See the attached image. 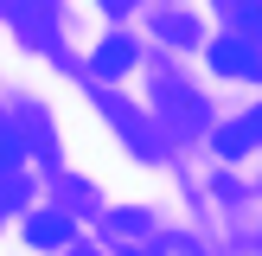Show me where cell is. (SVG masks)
Here are the masks:
<instances>
[{"label": "cell", "instance_id": "6da1fadb", "mask_svg": "<svg viewBox=\"0 0 262 256\" xmlns=\"http://www.w3.org/2000/svg\"><path fill=\"white\" fill-rule=\"evenodd\" d=\"M154 109H160L166 128H179V135H199V128L211 122L205 96H199L192 83H179V77H160V83H154Z\"/></svg>", "mask_w": 262, "mask_h": 256}, {"label": "cell", "instance_id": "7a4b0ae2", "mask_svg": "<svg viewBox=\"0 0 262 256\" xmlns=\"http://www.w3.org/2000/svg\"><path fill=\"white\" fill-rule=\"evenodd\" d=\"M211 71L217 77H262V51L250 38H211Z\"/></svg>", "mask_w": 262, "mask_h": 256}, {"label": "cell", "instance_id": "3957f363", "mask_svg": "<svg viewBox=\"0 0 262 256\" xmlns=\"http://www.w3.org/2000/svg\"><path fill=\"white\" fill-rule=\"evenodd\" d=\"M71 218L58 211V205H45V211H26V243H32V250H64V243H71Z\"/></svg>", "mask_w": 262, "mask_h": 256}, {"label": "cell", "instance_id": "277c9868", "mask_svg": "<svg viewBox=\"0 0 262 256\" xmlns=\"http://www.w3.org/2000/svg\"><path fill=\"white\" fill-rule=\"evenodd\" d=\"M250 147H262V109L237 115L230 128H217V154H224V160H237V154H250Z\"/></svg>", "mask_w": 262, "mask_h": 256}, {"label": "cell", "instance_id": "5b68a950", "mask_svg": "<svg viewBox=\"0 0 262 256\" xmlns=\"http://www.w3.org/2000/svg\"><path fill=\"white\" fill-rule=\"evenodd\" d=\"M128 64H135V45H128V38H109V45L96 51V77H115V71H128Z\"/></svg>", "mask_w": 262, "mask_h": 256}, {"label": "cell", "instance_id": "8992f818", "mask_svg": "<svg viewBox=\"0 0 262 256\" xmlns=\"http://www.w3.org/2000/svg\"><path fill=\"white\" fill-rule=\"evenodd\" d=\"M26 199H32V186H26L19 173H0V211H19Z\"/></svg>", "mask_w": 262, "mask_h": 256}, {"label": "cell", "instance_id": "52a82bcc", "mask_svg": "<svg viewBox=\"0 0 262 256\" xmlns=\"http://www.w3.org/2000/svg\"><path fill=\"white\" fill-rule=\"evenodd\" d=\"M160 32L173 38V45H186V38H199V26H192L186 13H166V19H160Z\"/></svg>", "mask_w": 262, "mask_h": 256}, {"label": "cell", "instance_id": "ba28073f", "mask_svg": "<svg viewBox=\"0 0 262 256\" xmlns=\"http://www.w3.org/2000/svg\"><path fill=\"white\" fill-rule=\"evenodd\" d=\"M230 19L243 26L237 38H262V7H230Z\"/></svg>", "mask_w": 262, "mask_h": 256}, {"label": "cell", "instance_id": "9c48e42d", "mask_svg": "<svg viewBox=\"0 0 262 256\" xmlns=\"http://www.w3.org/2000/svg\"><path fill=\"white\" fill-rule=\"evenodd\" d=\"M0 173H19V135L0 128Z\"/></svg>", "mask_w": 262, "mask_h": 256}, {"label": "cell", "instance_id": "30bf717a", "mask_svg": "<svg viewBox=\"0 0 262 256\" xmlns=\"http://www.w3.org/2000/svg\"><path fill=\"white\" fill-rule=\"evenodd\" d=\"M135 256H199L192 243H173V237H154L147 250H135Z\"/></svg>", "mask_w": 262, "mask_h": 256}, {"label": "cell", "instance_id": "8fae6325", "mask_svg": "<svg viewBox=\"0 0 262 256\" xmlns=\"http://www.w3.org/2000/svg\"><path fill=\"white\" fill-rule=\"evenodd\" d=\"M71 256H96V250H71Z\"/></svg>", "mask_w": 262, "mask_h": 256}]
</instances>
